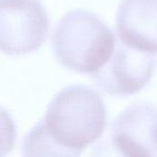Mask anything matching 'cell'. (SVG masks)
<instances>
[{"mask_svg": "<svg viewBox=\"0 0 157 157\" xmlns=\"http://www.w3.org/2000/svg\"><path fill=\"white\" fill-rule=\"evenodd\" d=\"M120 40L126 46L157 53V0H122L116 16Z\"/></svg>", "mask_w": 157, "mask_h": 157, "instance_id": "cell-6", "label": "cell"}, {"mask_svg": "<svg viewBox=\"0 0 157 157\" xmlns=\"http://www.w3.org/2000/svg\"><path fill=\"white\" fill-rule=\"evenodd\" d=\"M108 124L104 100L86 86H71L59 92L46 114L27 135L24 156H78L103 135Z\"/></svg>", "mask_w": 157, "mask_h": 157, "instance_id": "cell-1", "label": "cell"}, {"mask_svg": "<svg viewBox=\"0 0 157 157\" xmlns=\"http://www.w3.org/2000/svg\"><path fill=\"white\" fill-rule=\"evenodd\" d=\"M155 73V60L117 41L109 61L92 75L96 85L110 96H130L141 91Z\"/></svg>", "mask_w": 157, "mask_h": 157, "instance_id": "cell-4", "label": "cell"}, {"mask_svg": "<svg viewBox=\"0 0 157 157\" xmlns=\"http://www.w3.org/2000/svg\"><path fill=\"white\" fill-rule=\"evenodd\" d=\"M116 43L114 34L103 20L80 9L67 13L52 38V51L61 64L91 76L109 61Z\"/></svg>", "mask_w": 157, "mask_h": 157, "instance_id": "cell-2", "label": "cell"}, {"mask_svg": "<svg viewBox=\"0 0 157 157\" xmlns=\"http://www.w3.org/2000/svg\"><path fill=\"white\" fill-rule=\"evenodd\" d=\"M17 138V129L10 114L0 107V156L11 152Z\"/></svg>", "mask_w": 157, "mask_h": 157, "instance_id": "cell-7", "label": "cell"}, {"mask_svg": "<svg viewBox=\"0 0 157 157\" xmlns=\"http://www.w3.org/2000/svg\"><path fill=\"white\" fill-rule=\"evenodd\" d=\"M49 25L39 0H0V52L21 55L37 51L47 38Z\"/></svg>", "mask_w": 157, "mask_h": 157, "instance_id": "cell-3", "label": "cell"}, {"mask_svg": "<svg viewBox=\"0 0 157 157\" xmlns=\"http://www.w3.org/2000/svg\"><path fill=\"white\" fill-rule=\"evenodd\" d=\"M112 144L124 156H157V107L138 102L121 113L112 127Z\"/></svg>", "mask_w": 157, "mask_h": 157, "instance_id": "cell-5", "label": "cell"}]
</instances>
